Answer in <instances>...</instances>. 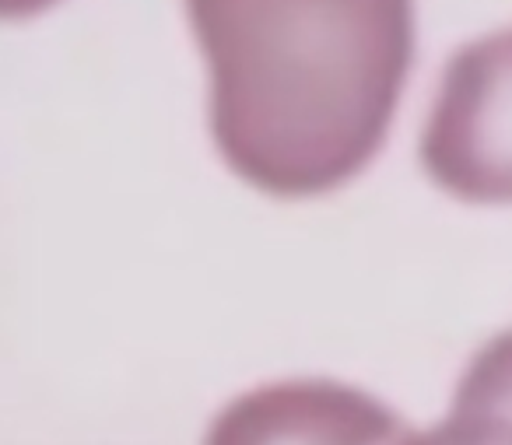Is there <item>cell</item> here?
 I'll list each match as a JSON object with an SVG mask.
<instances>
[{
    "instance_id": "3",
    "label": "cell",
    "mask_w": 512,
    "mask_h": 445,
    "mask_svg": "<svg viewBox=\"0 0 512 445\" xmlns=\"http://www.w3.org/2000/svg\"><path fill=\"white\" fill-rule=\"evenodd\" d=\"M397 410L334 379H288L235 396L211 421L204 445H397Z\"/></svg>"
},
{
    "instance_id": "4",
    "label": "cell",
    "mask_w": 512,
    "mask_h": 445,
    "mask_svg": "<svg viewBox=\"0 0 512 445\" xmlns=\"http://www.w3.org/2000/svg\"><path fill=\"white\" fill-rule=\"evenodd\" d=\"M397 445H512V330L470 358L449 414L428 431H407Z\"/></svg>"
},
{
    "instance_id": "2",
    "label": "cell",
    "mask_w": 512,
    "mask_h": 445,
    "mask_svg": "<svg viewBox=\"0 0 512 445\" xmlns=\"http://www.w3.org/2000/svg\"><path fill=\"white\" fill-rule=\"evenodd\" d=\"M418 158L425 176L463 204H512V29L453 53Z\"/></svg>"
},
{
    "instance_id": "5",
    "label": "cell",
    "mask_w": 512,
    "mask_h": 445,
    "mask_svg": "<svg viewBox=\"0 0 512 445\" xmlns=\"http://www.w3.org/2000/svg\"><path fill=\"white\" fill-rule=\"evenodd\" d=\"M60 0H0V22H22V18H36L50 11Z\"/></svg>"
},
{
    "instance_id": "1",
    "label": "cell",
    "mask_w": 512,
    "mask_h": 445,
    "mask_svg": "<svg viewBox=\"0 0 512 445\" xmlns=\"http://www.w3.org/2000/svg\"><path fill=\"white\" fill-rule=\"evenodd\" d=\"M211 137L253 190H341L383 151L414 60V0H186Z\"/></svg>"
}]
</instances>
